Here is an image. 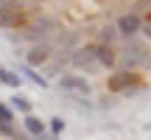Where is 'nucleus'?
<instances>
[{"instance_id":"obj_7","label":"nucleus","mask_w":151,"mask_h":140,"mask_svg":"<svg viewBox=\"0 0 151 140\" xmlns=\"http://www.w3.org/2000/svg\"><path fill=\"white\" fill-rule=\"evenodd\" d=\"M62 90H70V92H78V95H87L90 92V84H87L81 76H62L59 79Z\"/></svg>"},{"instance_id":"obj_15","label":"nucleus","mask_w":151,"mask_h":140,"mask_svg":"<svg viewBox=\"0 0 151 140\" xmlns=\"http://www.w3.org/2000/svg\"><path fill=\"white\" fill-rule=\"evenodd\" d=\"M50 132H53V135L65 132V121H62V118H50Z\"/></svg>"},{"instance_id":"obj_10","label":"nucleus","mask_w":151,"mask_h":140,"mask_svg":"<svg viewBox=\"0 0 151 140\" xmlns=\"http://www.w3.org/2000/svg\"><path fill=\"white\" fill-rule=\"evenodd\" d=\"M98 39H101L98 45H112L115 39H118V28H115V25H104L101 34H98Z\"/></svg>"},{"instance_id":"obj_6","label":"nucleus","mask_w":151,"mask_h":140,"mask_svg":"<svg viewBox=\"0 0 151 140\" xmlns=\"http://www.w3.org/2000/svg\"><path fill=\"white\" fill-rule=\"evenodd\" d=\"M48 59H50V45H48V42H42V45H34V48L28 51V56H25L28 67H39V65H45Z\"/></svg>"},{"instance_id":"obj_11","label":"nucleus","mask_w":151,"mask_h":140,"mask_svg":"<svg viewBox=\"0 0 151 140\" xmlns=\"http://www.w3.org/2000/svg\"><path fill=\"white\" fill-rule=\"evenodd\" d=\"M0 81H3V84H9V87H20V84H22L20 76L11 73V70H6V67H0Z\"/></svg>"},{"instance_id":"obj_4","label":"nucleus","mask_w":151,"mask_h":140,"mask_svg":"<svg viewBox=\"0 0 151 140\" xmlns=\"http://www.w3.org/2000/svg\"><path fill=\"white\" fill-rule=\"evenodd\" d=\"M118 34L120 37H126V39H132V37H137L140 34V28H143V20H140V14H134V11H129V14H123L118 20Z\"/></svg>"},{"instance_id":"obj_20","label":"nucleus","mask_w":151,"mask_h":140,"mask_svg":"<svg viewBox=\"0 0 151 140\" xmlns=\"http://www.w3.org/2000/svg\"><path fill=\"white\" fill-rule=\"evenodd\" d=\"M148 20H151V14H148Z\"/></svg>"},{"instance_id":"obj_13","label":"nucleus","mask_w":151,"mask_h":140,"mask_svg":"<svg viewBox=\"0 0 151 140\" xmlns=\"http://www.w3.org/2000/svg\"><path fill=\"white\" fill-rule=\"evenodd\" d=\"M25 76L34 81V84H39V87H48V79H45V76H39V73H34V70L28 67V65H25Z\"/></svg>"},{"instance_id":"obj_8","label":"nucleus","mask_w":151,"mask_h":140,"mask_svg":"<svg viewBox=\"0 0 151 140\" xmlns=\"http://www.w3.org/2000/svg\"><path fill=\"white\" fill-rule=\"evenodd\" d=\"M95 62L104 67H112L118 62V53L112 51V45H95Z\"/></svg>"},{"instance_id":"obj_12","label":"nucleus","mask_w":151,"mask_h":140,"mask_svg":"<svg viewBox=\"0 0 151 140\" xmlns=\"http://www.w3.org/2000/svg\"><path fill=\"white\" fill-rule=\"evenodd\" d=\"M11 104H14V109L31 115V101H25V95H14V98H11Z\"/></svg>"},{"instance_id":"obj_2","label":"nucleus","mask_w":151,"mask_h":140,"mask_svg":"<svg viewBox=\"0 0 151 140\" xmlns=\"http://www.w3.org/2000/svg\"><path fill=\"white\" fill-rule=\"evenodd\" d=\"M118 59H120V65H123L126 70H132V67L143 65V62H148V56H146V45H143V42H137V39L132 37L129 42H126L123 53H120Z\"/></svg>"},{"instance_id":"obj_1","label":"nucleus","mask_w":151,"mask_h":140,"mask_svg":"<svg viewBox=\"0 0 151 140\" xmlns=\"http://www.w3.org/2000/svg\"><path fill=\"white\" fill-rule=\"evenodd\" d=\"M25 9L14 0H0V28L6 31H14V28H22L25 25Z\"/></svg>"},{"instance_id":"obj_14","label":"nucleus","mask_w":151,"mask_h":140,"mask_svg":"<svg viewBox=\"0 0 151 140\" xmlns=\"http://www.w3.org/2000/svg\"><path fill=\"white\" fill-rule=\"evenodd\" d=\"M0 121H6V123H11V121H14V112H11L6 104H0Z\"/></svg>"},{"instance_id":"obj_3","label":"nucleus","mask_w":151,"mask_h":140,"mask_svg":"<svg viewBox=\"0 0 151 140\" xmlns=\"http://www.w3.org/2000/svg\"><path fill=\"white\" fill-rule=\"evenodd\" d=\"M106 87L112 92H129V90H134V87H140V79H137L132 70H120V73H115L112 79H109Z\"/></svg>"},{"instance_id":"obj_9","label":"nucleus","mask_w":151,"mask_h":140,"mask_svg":"<svg viewBox=\"0 0 151 140\" xmlns=\"http://www.w3.org/2000/svg\"><path fill=\"white\" fill-rule=\"evenodd\" d=\"M25 129L31 132L34 137H42L45 135V123L37 118V115H25Z\"/></svg>"},{"instance_id":"obj_16","label":"nucleus","mask_w":151,"mask_h":140,"mask_svg":"<svg viewBox=\"0 0 151 140\" xmlns=\"http://www.w3.org/2000/svg\"><path fill=\"white\" fill-rule=\"evenodd\" d=\"M0 135H6V137H14V126H11V123H6V121H0Z\"/></svg>"},{"instance_id":"obj_18","label":"nucleus","mask_w":151,"mask_h":140,"mask_svg":"<svg viewBox=\"0 0 151 140\" xmlns=\"http://www.w3.org/2000/svg\"><path fill=\"white\" fill-rule=\"evenodd\" d=\"M140 31H143V37H146V39H151V20L143 22V28H140Z\"/></svg>"},{"instance_id":"obj_17","label":"nucleus","mask_w":151,"mask_h":140,"mask_svg":"<svg viewBox=\"0 0 151 140\" xmlns=\"http://www.w3.org/2000/svg\"><path fill=\"white\" fill-rule=\"evenodd\" d=\"M151 6V0H137V6H134V14H140V11H146Z\"/></svg>"},{"instance_id":"obj_5","label":"nucleus","mask_w":151,"mask_h":140,"mask_svg":"<svg viewBox=\"0 0 151 140\" xmlns=\"http://www.w3.org/2000/svg\"><path fill=\"white\" fill-rule=\"evenodd\" d=\"M70 62L76 67H95V45H87V48H78L70 53Z\"/></svg>"},{"instance_id":"obj_19","label":"nucleus","mask_w":151,"mask_h":140,"mask_svg":"<svg viewBox=\"0 0 151 140\" xmlns=\"http://www.w3.org/2000/svg\"><path fill=\"white\" fill-rule=\"evenodd\" d=\"M14 140H28V137H22V135H14Z\"/></svg>"}]
</instances>
